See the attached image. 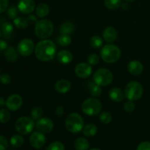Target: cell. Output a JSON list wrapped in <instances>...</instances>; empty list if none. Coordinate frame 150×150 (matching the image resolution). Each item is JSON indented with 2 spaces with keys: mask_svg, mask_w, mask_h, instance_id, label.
Wrapping results in <instances>:
<instances>
[{
  "mask_svg": "<svg viewBox=\"0 0 150 150\" xmlns=\"http://www.w3.org/2000/svg\"><path fill=\"white\" fill-rule=\"evenodd\" d=\"M57 53V45L50 40H43L35 46V54L37 58L42 62H49Z\"/></svg>",
  "mask_w": 150,
  "mask_h": 150,
  "instance_id": "6da1fadb",
  "label": "cell"
},
{
  "mask_svg": "<svg viewBox=\"0 0 150 150\" xmlns=\"http://www.w3.org/2000/svg\"><path fill=\"white\" fill-rule=\"evenodd\" d=\"M121 56V51L118 46L113 44L104 45L100 51V57L105 62L112 64L118 61Z\"/></svg>",
  "mask_w": 150,
  "mask_h": 150,
  "instance_id": "7a4b0ae2",
  "label": "cell"
},
{
  "mask_svg": "<svg viewBox=\"0 0 150 150\" xmlns=\"http://www.w3.org/2000/svg\"><path fill=\"white\" fill-rule=\"evenodd\" d=\"M54 32V25L48 19H41L35 23V33L40 39L45 40L49 38Z\"/></svg>",
  "mask_w": 150,
  "mask_h": 150,
  "instance_id": "3957f363",
  "label": "cell"
},
{
  "mask_svg": "<svg viewBox=\"0 0 150 150\" xmlns=\"http://www.w3.org/2000/svg\"><path fill=\"white\" fill-rule=\"evenodd\" d=\"M65 127L70 133H79L84 127L83 118L78 113H71L66 117Z\"/></svg>",
  "mask_w": 150,
  "mask_h": 150,
  "instance_id": "277c9868",
  "label": "cell"
},
{
  "mask_svg": "<svg viewBox=\"0 0 150 150\" xmlns=\"http://www.w3.org/2000/svg\"><path fill=\"white\" fill-rule=\"evenodd\" d=\"M143 92L142 85L139 82L135 81L129 82L125 88V95L128 100H138L142 97Z\"/></svg>",
  "mask_w": 150,
  "mask_h": 150,
  "instance_id": "5b68a950",
  "label": "cell"
},
{
  "mask_svg": "<svg viewBox=\"0 0 150 150\" xmlns=\"http://www.w3.org/2000/svg\"><path fill=\"white\" fill-rule=\"evenodd\" d=\"M81 109L86 115L92 117L97 115L102 110V103L97 98H88L82 103Z\"/></svg>",
  "mask_w": 150,
  "mask_h": 150,
  "instance_id": "8992f818",
  "label": "cell"
},
{
  "mask_svg": "<svg viewBox=\"0 0 150 150\" xmlns=\"http://www.w3.org/2000/svg\"><path fill=\"white\" fill-rule=\"evenodd\" d=\"M16 131L21 135H27L33 130L35 127L34 120L29 117H22L16 120L15 123Z\"/></svg>",
  "mask_w": 150,
  "mask_h": 150,
  "instance_id": "52a82bcc",
  "label": "cell"
},
{
  "mask_svg": "<svg viewBox=\"0 0 150 150\" xmlns=\"http://www.w3.org/2000/svg\"><path fill=\"white\" fill-rule=\"evenodd\" d=\"M113 79L112 72L105 68L99 69L93 75V81L100 86L109 85L112 82Z\"/></svg>",
  "mask_w": 150,
  "mask_h": 150,
  "instance_id": "ba28073f",
  "label": "cell"
},
{
  "mask_svg": "<svg viewBox=\"0 0 150 150\" xmlns=\"http://www.w3.org/2000/svg\"><path fill=\"white\" fill-rule=\"evenodd\" d=\"M35 49V43L32 40L29 38H25L20 41L17 47V51L18 54L23 57H28L31 55L34 52Z\"/></svg>",
  "mask_w": 150,
  "mask_h": 150,
  "instance_id": "9c48e42d",
  "label": "cell"
},
{
  "mask_svg": "<svg viewBox=\"0 0 150 150\" xmlns=\"http://www.w3.org/2000/svg\"><path fill=\"white\" fill-rule=\"evenodd\" d=\"M23 104V99L21 96L18 94H13L8 97L5 103V105L10 111H18Z\"/></svg>",
  "mask_w": 150,
  "mask_h": 150,
  "instance_id": "30bf717a",
  "label": "cell"
},
{
  "mask_svg": "<svg viewBox=\"0 0 150 150\" xmlns=\"http://www.w3.org/2000/svg\"><path fill=\"white\" fill-rule=\"evenodd\" d=\"M75 73L78 77L81 79H87L92 75V65L89 63L81 62L76 66Z\"/></svg>",
  "mask_w": 150,
  "mask_h": 150,
  "instance_id": "8fae6325",
  "label": "cell"
},
{
  "mask_svg": "<svg viewBox=\"0 0 150 150\" xmlns=\"http://www.w3.org/2000/svg\"><path fill=\"white\" fill-rule=\"evenodd\" d=\"M45 135L40 131H35L32 133L29 138V142L32 147L35 149H40L45 145Z\"/></svg>",
  "mask_w": 150,
  "mask_h": 150,
  "instance_id": "7c38bea8",
  "label": "cell"
},
{
  "mask_svg": "<svg viewBox=\"0 0 150 150\" xmlns=\"http://www.w3.org/2000/svg\"><path fill=\"white\" fill-rule=\"evenodd\" d=\"M35 126L38 131L42 133H48L54 129V122L51 119L44 117L38 120Z\"/></svg>",
  "mask_w": 150,
  "mask_h": 150,
  "instance_id": "4fadbf2b",
  "label": "cell"
},
{
  "mask_svg": "<svg viewBox=\"0 0 150 150\" xmlns=\"http://www.w3.org/2000/svg\"><path fill=\"white\" fill-rule=\"evenodd\" d=\"M35 8V3L33 0H20L18 4V9L23 14L32 13Z\"/></svg>",
  "mask_w": 150,
  "mask_h": 150,
  "instance_id": "5bb4252c",
  "label": "cell"
},
{
  "mask_svg": "<svg viewBox=\"0 0 150 150\" xmlns=\"http://www.w3.org/2000/svg\"><path fill=\"white\" fill-rule=\"evenodd\" d=\"M127 70L129 73L133 76H139L143 72L144 66L141 62L138 60H133L127 64Z\"/></svg>",
  "mask_w": 150,
  "mask_h": 150,
  "instance_id": "9a60e30c",
  "label": "cell"
},
{
  "mask_svg": "<svg viewBox=\"0 0 150 150\" xmlns=\"http://www.w3.org/2000/svg\"><path fill=\"white\" fill-rule=\"evenodd\" d=\"M103 38L107 42H114L117 38V31L112 26H108L104 29Z\"/></svg>",
  "mask_w": 150,
  "mask_h": 150,
  "instance_id": "2e32d148",
  "label": "cell"
},
{
  "mask_svg": "<svg viewBox=\"0 0 150 150\" xmlns=\"http://www.w3.org/2000/svg\"><path fill=\"white\" fill-rule=\"evenodd\" d=\"M57 60L62 64H68L73 61V54L67 50H62L57 55Z\"/></svg>",
  "mask_w": 150,
  "mask_h": 150,
  "instance_id": "e0dca14e",
  "label": "cell"
},
{
  "mask_svg": "<svg viewBox=\"0 0 150 150\" xmlns=\"http://www.w3.org/2000/svg\"><path fill=\"white\" fill-rule=\"evenodd\" d=\"M71 89V83L66 79H61L57 81L55 84V89L60 94L67 93Z\"/></svg>",
  "mask_w": 150,
  "mask_h": 150,
  "instance_id": "ac0fdd59",
  "label": "cell"
},
{
  "mask_svg": "<svg viewBox=\"0 0 150 150\" xmlns=\"http://www.w3.org/2000/svg\"><path fill=\"white\" fill-rule=\"evenodd\" d=\"M108 95H109L110 99L114 101V102L120 103L124 99V93H123L122 90L118 87L112 88L109 91Z\"/></svg>",
  "mask_w": 150,
  "mask_h": 150,
  "instance_id": "d6986e66",
  "label": "cell"
},
{
  "mask_svg": "<svg viewBox=\"0 0 150 150\" xmlns=\"http://www.w3.org/2000/svg\"><path fill=\"white\" fill-rule=\"evenodd\" d=\"M4 56H5V58L7 59V61L11 62H16L18 59V52L13 47H8L5 50V51H4Z\"/></svg>",
  "mask_w": 150,
  "mask_h": 150,
  "instance_id": "ffe728a7",
  "label": "cell"
},
{
  "mask_svg": "<svg viewBox=\"0 0 150 150\" xmlns=\"http://www.w3.org/2000/svg\"><path fill=\"white\" fill-rule=\"evenodd\" d=\"M75 148L76 150H88L89 148V143L87 139L84 138H78L75 142Z\"/></svg>",
  "mask_w": 150,
  "mask_h": 150,
  "instance_id": "44dd1931",
  "label": "cell"
},
{
  "mask_svg": "<svg viewBox=\"0 0 150 150\" xmlns=\"http://www.w3.org/2000/svg\"><path fill=\"white\" fill-rule=\"evenodd\" d=\"M50 11L49 7L45 3L40 4L36 7V14L40 18H45L48 15Z\"/></svg>",
  "mask_w": 150,
  "mask_h": 150,
  "instance_id": "7402d4cb",
  "label": "cell"
},
{
  "mask_svg": "<svg viewBox=\"0 0 150 150\" xmlns=\"http://www.w3.org/2000/svg\"><path fill=\"white\" fill-rule=\"evenodd\" d=\"M88 86H89L90 94L94 97V98H98V97L100 96L101 94H102V89H101L100 85H98V83H96L95 81H93L90 82V83L88 84Z\"/></svg>",
  "mask_w": 150,
  "mask_h": 150,
  "instance_id": "603a6c76",
  "label": "cell"
},
{
  "mask_svg": "<svg viewBox=\"0 0 150 150\" xmlns=\"http://www.w3.org/2000/svg\"><path fill=\"white\" fill-rule=\"evenodd\" d=\"M83 133L85 136L92 137V136H95L96 133H98V127L95 125L88 124L83 127Z\"/></svg>",
  "mask_w": 150,
  "mask_h": 150,
  "instance_id": "cb8c5ba5",
  "label": "cell"
},
{
  "mask_svg": "<svg viewBox=\"0 0 150 150\" xmlns=\"http://www.w3.org/2000/svg\"><path fill=\"white\" fill-rule=\"evenodd\" d=\"M10 144L15 148H20L24 143L23 138L20 135H14L10 139Z\"/></svg>",
  "mask_w": 150,
  "mask_h": 150,
  "instance_id": "d4e9b609",
  "label": "cell"
},
{
  "mask_svg": "<svg viewBox=\"0 0 150 150\" xmlns=\"http://www.w3.org/2000/svg\"><path fill=\"white\" fill-rule=\"evenodd\" d=\"M73 31H74V25L70 21L64 22V23L62 24L61 27H60V32H61V34L70 35V34L73 33Z\"/></svg>",
  "mask_w": 150,
  "mask_h": 150,
  "instance_id": "484cf974",
  "label": "cell"
},
{
  "mask_svg": "<svg viewBox=\"0 0 150 150\" xmlns=\"http://www.w3.org/2000/svg\"><path fill=\"white\" fill-rule=\"evenodd\" d=\"M13 23L18 29H26L29 25V21L27 19L23 17H17L13 20Z\"/></svg>",
  "mask_w": 150,
  "mask_h": 150,
  "instance_id": "4316f807",
  "label": "cell"
},
{
  "mask_svg": "<svg viewBox=\"0 0 150 150\" xmlns=\"http://www.w3.org/2000/svg\"><path fill=\"white\" fill-rule=\"evenodd\" d=\"M104 4L109 10H117L122 5V0H105Z\"/></svg>",
  "mask_w": 150,
  "mask_h": 150,
  "instance_id": "83f0119b",
  "label": "cell"
},
{
  "mask_svg": "<svg viewBox=\"0 0 150 150\" xmlns=\"http://www.w3.org/2000/svg\"><path fill=\"white\" fill-rule=\"evenodd\" d=\"M71 41L70 35H67V34H61L58 38V42L62 46H68L71 43Z\"/></svg>",
  "mask_w": 150,
  "mask_h": 150,
  "instance_id": "f1b7e54d",
  "label": "cell"
},
{
  "mask_svg": "<svg viewBox=\"0 0 150 150\" xmlns=\"http://www.w3.org/2000/svg\"><path fill=\"white\" fill-rule=\"evenodd\" d=\"M90 45L95 48H99L103 45V40L98 35H94L90 39Z\"/></svg>",
  "mask_w": 150,
  "mask_h": 150,
  "instance_id": "f546056e",
  "label": "cell"
},
{
  "mask_svg": "<svg viewBox=\"0 0 150 150\" xmlns=\"http://www.w3.org/2000/svg\"><path fill=\"white\" fill-rule=\"evenodd\" d=\"M1 30H2V32L4 33V35H10L13 33V25L10 22H5L1 24Z\"/></svg>",
  "mask_w": 150,
  "mask_h": 150,
  "instance_id": "4dcf8cb0",
  "label": "cell"
},
{
  "mask_svg": "<svg viewBox=\"0 0 150 150\" xmlns=\"http://www.w3.org/2000/svg\"><path fill=\"white\" fill-rule=\"evenodd\" d=\"M42 115H43V111H42V108L40 107H35L31 111V116L34 120H39L42 117Z\"/></svg>",
  "mask_w": 150,
  "mask_h": 150,
  "instance_id": "1f68e13d",
  "label": "cell"
},
{
  "mask_svg": "<svg viewBox=\"0 0 150 150\" xmlns=\"http://www.w3.org/2000/svg\"><path fill=\"white\" fill-rule=\"evenodd\" d=\"M10 119V114L7 110L2 108L0 109V122L7 123Z\"/></svg>",
  "mask_w": 150,
  "mask_h": 150,
  "instance_id": "d6a6232c",
  "label": "cell"
},
{
  "mask_svg": "<svg viewBox=\"0 0 150 150\" xmlns=\"http://www.w3.org/2000/svg\"><path fill=\"white\" fill-rule=\"evenodd\" d=\"M100 120L103 124H109L112 120V116L109 112L104 111L100 115Z\"/></svg>",
  "mask_w": 150,
  "mask_h": 150,
  "instance_id": "836d02e7",
  "label": "cell"
},
{
  "mask_svg": "<svg viewBox=\"0 0 150 150\" xmlns=\"http://www.w3.org/2000/svg\"><path fill=\"white\" fill-rule=\"evenodd\" d=\"M64 145L59 142H54L47 147V150H64Z\"/></svg>",
  "mask_w": 150,
  "mask_h": 150,
  "instance_id": "e575fe53",
  "label": "cell"
},
{
  "mask_svg": "<svg viewBox=\"0 0 150 150\" xmlns=\"http://www.w3.org/2000/svg\"><path fill=\"white\" fill-rule=\"evenodd\" d=\"M18 9L17 7H14V6H11L8 8L7 10V16H9V18L11 19H13L14 20L15 18H17L18 13Z\"/></svg>",
  "mask_w": 150,
  "mask_h": 150,
  "instance_id": "d590c367",
  "label": "cell"
},
{
  "mask_svg": "<svg viewBox=\"0 0 150 150\" xmlns=\"http://www.w3.org/2000/svg\"><path fill=\"white\" fill-rule=\"evenodd\" d=\"M100 58L99 56L96 54H92L88 57V63L91 65H96L99 63Z\"/></svg>",
  "mask_w": 150,
  "mask_h": 150,
  "instance_id": "8d00e7d4",
  "label": "cell"
},
{
  "mask_svg": "<svg viewBox=\"0 0 150 150\" xmlns=\"http://www.w3.org/2000/svg\"><path fill=\"white\" fill-rule=\"evenodd\" d=\"M135 108H136V105H135L133 101L128 100L124 104V109L125 110V111H127V112H133L135 110Z\"/></svg>",
  "mask_w": 150,
  "mask_h": 150,
  "instance_id": "74e56055",
  "label": "cell"
},
{
  "mask_svg": "<svg viewBox=\"0 0 150 150\" xmlns=\"http://www.w3.org/2000/svg\"><path fill=\"white\" fill-rule=\"evenodd\" d=\"M12 81V77L8 73H3L0 75V82L3 84H8Z\"/></svg>",
  "mask_w": 150,
  "mask_h": 150,
  "instance_id": "f35d334b",
  "label": "cell"
},
{
  "mask_svg": "<svg viewBox=\"0 0 150 150\" xmlns=\"http://www.w3.org/2000/svg\"><path fill=\"white\" fill-rule=\"evenodd\" d=\"M8 147V142L4 136L0 135V150H6Z\"/></svg>",
  "mask_w": 150,
  "mask_h": 150,
  "instance_id": "ab89813d",
  "label": "cell"
},
{
  "mask_svg": "<svg viewBox=\"0 0 150 150\" xmlns=\"http://www.w3.org/2000/svg\"><path fill=\"white\" fill-rule=\"evenodd\" d=\"M9 0H0V13H4L8 7Z\"/></svg>",
  "mask_w": 150,
  "mask_h": 150,
  "instance_id": "60d3db41",
  "label": "cell"
},
{
  "mask_svg": "<svg viewBox=\"0 0 150 150\" xmlns=\"http://www.w3.org/2000/svg\"><path fill=\"white\" fill-rule=\"evenodd\" d=\"M137 150H150V142H144L138 146Z\"/></svg>",
  "mask_w": 150,
  "mask_h": 150,
  "instance_id": "b9f144b4",
  "label": "cell"
},
{
  "mask_svg": "<svg viewBox=\"0 0 150 150\" xmlns=\"http://www.w3.org/2000/svg\"><path fill=\"white\" fill-rule=\"evenodd\" d=\"M55 114L56 115H57V117H61L63 115V114H64V108H63V106H62V105H58V106L57 107V109H56Z\"/></svg>",
  "mask_w": 150,
  "mask_h": 150,
  "instance_id": "7bdbcfd3",
  "label": "cell"
},
{
  "mask_svg": "<svg viewBox=\"0 0 150 150\" xmlns=\"http://www.w3.org/2000/svg\"><path fill=\"white\" fill-rule=\"evenodd\" d=\"M7 48H8V45H7V42L0 40V52L2 51H5Z\"/></svg>",
  "mask_w": 150,
  "mask_h": 150,
  "instance_id": "ee69618b",
  "label": "cell"
},
{
  "mask_svg": "<svg viewBox=\"0 0 150 150\" xmlns=\"http://www.w3.org/2000/svg\"><path fill=\"white\" fill-rule=\"evenodd\" d=\"M27 20H28V21H29V23L30 22V23H36L38 21L37 20L36 17H35V16H32V15H31V16H29V17H28Z\"/></svg>",
  "mask_w": 150,
  "mask_h": 150,
  "instance_id": "f6af8a7d",
  "label": "cell"
},
{
  "mask_svg": "<svg viewBox=\"0 0 150 150\" xmlns=\"http://www.w3.org/2000/svg\"><path fill=\"white\" fill-rule=\"evenodd\" d=\"M5 103L6 101H4V100L3 99V98L0 97V107L3 106V105H5Z\"/></svg>",
  "mask_w": 150,
  "mask_h": 150,
  "instance_id": "bcb514c9",
  "label": "cell"
},
{
  "mask_svg": "<svg viewBox=\"0 0 150 150\" xmlns=\"http://www.w3.org/2000/svg\"><path fill=\"white\" fill-rule=\"evenodd\" d=\"M126 1H127V2H133V1H134L135 0H125Z\"/></svg>",
  "mask_w": 150,
  "mask_h": 150,
  "instance_id": "7dc6e473",
  "label": "cell"
},
{
  "mask_svg": "<svg viewBox=\"0 0 150 150\" xmlns=\"http://www.w3.org/2000/svg\"><path fill=\"white\" fill-rule=\"evenodd\" d=\"M90 150H100V149H90Z\"/></svg>",
  "mask_w": 150,
  "mask_h": 150,
  "instance_id": "c3c4849f",
  "label": "cell"
},
{
  "mask_svg": "<svg viewBox=\"0 0 150 150\" xmlns=\"http://www.w3.org/2000/svg\"><path fill=\"white\" fill-rule=\"evenodd\" d=\"M0 36H1V31H0Z\"/></svg>",
  "mask_w": 150,
  "mask_h": 150,
  "instance_id": "681fc988",
  "label": "cell"
}]
</instances>
